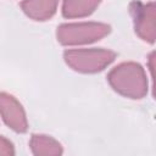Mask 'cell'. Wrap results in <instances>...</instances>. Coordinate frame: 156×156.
<instances>
[{
	"label": "cell",
	"instance_id": "cell-1",
	"mask_svg": "<svg viewBox=\"0 0 156 156\" xmlns=\"http://www.w3.org/2000/svg\"><path fill=\"white\" fill-rule=\"evenodd\" d=\"M107 82L116 93L133 100L145 98L149 91L146 72L140 63L134 61L115 66L107 74Z\"/></svg>",
	"mask_w": 156,
	"mask_h": 156
},
{
	"label": "cell",
	"instance_id": "cell-2",
	"mask_svg": "<svg viewBox=\"0 0 156 156\" xmlns=\"http://www.w3.org/2000/svg\"><path fill=\"white\" fill-rule=\"evenodd\" d=\"M116 52L104 48L68 49L63 51L66 65L79 73L93 74L104 71L116 60Z\"/></svg>",
	"mask_w": 156,
	"mask_h": 156
},
{
	"label": "cell",
	"instance_id": "cell-3",
	"mask_svg": "<svg viewBox=\"0 0 156 156\" xmlns=\"http://www.w3.org/2000/svg\"><path fill=\"white\" fill-rule=\"evenodd\" d=\"M111 32V26L102 22L62 23L56 29V39L63 46H77L101 40Z\"/></svg>",
	"mask_w": 156,
	"mask_h": 156
},
{
	"label": "cell",
	"instance_id": "cell-4",
	"mask_svg": "<svg viewBox=\"0 0 156 156\" xmlns=\"http://www.w3.org/2000/svg\"><path fill=\"white\" fill-rule=\"evenodd\" d=\"M129 11L133 17L134 30L136 35L149 43L154 44L156 39V27H155V2H141V1H133L129 5Z\"/></svg>",
	"mask_w": 156,
	"mask_h": 156
},
{
	"label": "cell",
	"instance_id": "cell-5",
	"mask_svg": "<svg viewBox=\"0 0 156 156\" xmlns=\"http://www.w3.org/2000/svg\"><path fill=\"white\" fill-rule=\"evenodd\" d=\"M0 116L4 123L16 133H26L28 121L22 104L11 94L0 91Z\"/></svg>",
	"mask_w": 156,
	"mask_h": 156
},
{
	"label": "cell",
	"instance_id": "cell-6",
	"mask_svg": "<svg viewBox=\"0 0 156 156\" xmlns=\"http://www.w3.org/2000/svg\"><path fill=\"white\" fill-rule=\"evenodd\" d=\"M58 2L60 0H22L20 6L30 20L44 22L56 13Z\"/></svg>",
	"mask_w": 156,
	"mask_h": 156
},
{
	"label": "cell",
	"instance_id": "cell-7",
	"mask_svg": "<svg viewBox=\"0 0 156 156\" xmlns=\"http://www.w3.org/2000/svg\"><path fill=\"white\" fill-rule=\"evenodd\" d=\"M101 0H62L61 13L65 18H83L90 16Z\"/></svg>",
	"mask_w": 156,
	"mask_h": 156
},
{
	"label": "cell",
	"instance_id": "cell-8",
	"mask_svg": "<svg viewBox=\"0 0 156 156\" xmlns=\"http://www.w3.org/2000/svg\"><path fill=\"white\" fill-rule=\"evenodd\" d=\"M29 149L35 156L62 155V145L52 136L45 134H33L29 140Z\"/></svg>",
	"mask_w": 156,
	"mask_h": 156
},
{
	"label": "cell",
	"instance_id": "cell-9",
	"mask_svg": "<svg viewBox=\"0 0 156 156\" xmlns=\"http://www.w3.org/2000/svg\"><path fill=\"white\" fill-rule=\"evenodd\" d=\"M0 155L4 156H12L15 155V147L13 144L5 136L0 135Z\"/></svg>",
	"mask_w": 156,
	"mask_h": 156
}]
</instances>
